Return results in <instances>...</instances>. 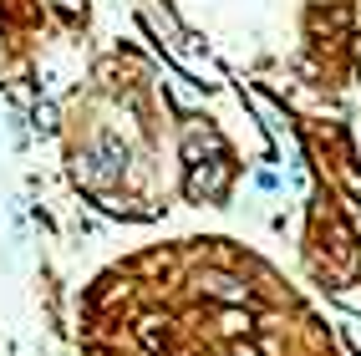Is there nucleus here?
I'll return each mask as SVG.
<instances>
[{
    "label": "nucleus",
    "instance_id": "nucleus-6",
    "mask_svg": "<svg viewBox=\"0 0 361 356\" xmlns=\"http://www.w3.org/2000/svg\"><path fill=\"white\" fill-rule=\"evenodd\" d=\"M219 331H224V336H250V331H255V316L239 311V305H224V311H219Z\"/></svg>",
    "mask_w": 361,
    "mask_h": 356
},
{
    "label": "nucleus",
    "instance_id": "nucleus-2",
    "mask_svg": "<svg viewBox=\"0 0 361 356\" xmlns=\"http://www.w3.org/2000/svg\"><path fill=\"white\" fill-rule=\"evenodd\" d=\"M229 194V158H209V163H188V199L194 204H214Z\"/></svg>",
    "mask_w": 361,
    "mask_h": 356
},
{
    "label": "nucleus",
    "instance_id": "nucleus-1",
    "mask_svg": "<svg viewBox=\"0 0 361 356\" xmlns=\"http://www.w3.org/2000/svg\"><path fill=\"white\" fill-rule=\"evenodd\" d=\"M123 168H128V148H117V137H97L92 148H82L77 158H71V173H77V183H87V188H112L117 178H123Z\"/></svg>",
    "mask_w": 361,
    "mask_h": 356
},
{
    "label": "nucleus",
    "instance_id": "nucleus-3",
    "mask_svg": "<svg viewBox=\"0 0 361 356\" xmlns=\"http://www.w3.org/2000/svg\"><path fill=\"white\" fill-rule=\"evenodd\" d=\"M199 290L209 300H219V305H250V285L239 275H224V270H204L199 275Z\"/></svg>",
    "mask_w": 361,
    "mask_h": 356
},
{
    "label": "nucleus",
    "instance_id": "nucleus-8",
    "mask_svg": "<svg viewBox=\"0 0 361 356\" xmlns=\"http://www.w3.org/2000/svg\"><path fill=\"white\" fill-rule=\"evenodd\" d=\"M56 6H61L66 16H82V11H87V0H56Z\"/></svg>",
    "mask_w": 361,
    "mask_h": 356
},
{
    "label": "nucleus",
    "instance_id": "nucleus-7",
    "mask_svg": "<svg viewBox=\"0 0 361 356\" xmlns=\"http://www.w3.org/2000/svg\"><path fill=\"white\" fill-rule=\"evenodd\" d=\"M331 300H336V305H346V311H361V290H351V285H336Z\"/></svg>",
    "mask_w": 361,
    "mask_h": 356
},
{
    "label": "nucleus",
    "instance_id": "nucleus-4",
    "mask_svg": "<svg viewBox=\"0 0 361 356\" xmlns=\"http://www.w3.org/2000/svg\"><path fill=\"white\" fill-rule=\"evenodd\" d=\"M204 153H209V158L224 153V137L214 133V128H194V133L183 137V158H188V163H204Z\"/></svg>",
    "mask_w": 361,
    "mask_h": 356
},
{
    "label": "nucleus",
    "instance_id": "nucleus-5",
    "mask_svg": "<svg viewBox=\"0 0 361 356\" xmlns=\"http://www.w3.org/2000/svg\"><path fill=\"white\" fill-rule=\"evenodd\" d=\"M137 341L148 351H168V316H142L137 321Z\"/></svg>",
    "mask_w": 361,
    "mask_h": 356
},
{
    "label": "nucleus",
    "instance_id": "nucleus-9",
    "mask_svg": "<svg viewBox=\"0 0 361 356\" xmlns=\"http://www.w3.org/2000/svg\"><path fill=\"white\" fill-rule=\"evenodd\" d=\"M356 234H361V209H356Z\"/></svg>",
    "mask_w": 361,
    "mask_h": 356
},
{
    "label": "nucleus",
    "instance_id": "nucleus-10",
    "mask_svg": "<svg viewBox=\"0 0 361 356\" xmlns=\"http://www.w3.org/2000/svg\"><path fill=\"white\" fill-rule=\"evenodd\" d=\"M234 356H250V351H234Z\"/></svg>",
    "mask_w": 361,
    "mask_h": 356
}]
</instances>
